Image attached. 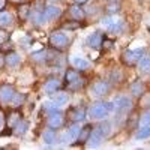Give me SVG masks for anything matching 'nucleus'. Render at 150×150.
Here are the masks:
<instances>
[{"mask_svg": "<svg viewBox=\"0 0 150 150\" xmlns=\"http://www.w3.org/2000/svg\"><path fill=\"white\" fill-rule=\"evenodd\" d=\"M111 111H114V104L112 102H98V104H93L90 107L89 116L92 119L101 120V119H105Z\"/></svg>", "mask_w": 150, "mask_h": 150, "instance_id": "obj_1", "label": "nucleus"}, {"mask_svg": "<svg viewBox=\"0 0 150 150\" xmlns=\"http://www.w3.org/2000/svg\"><path fill=\"white\" fill-rule=\"evenodd\" d=\"M50 45H51V48L57 50V51H63V50H66L69 47V38L65 32L62 30H54L51 32V35H50V39H48Z\"/></svg>", "mask_w": 150, "mask_h": 150, "instance_id": "obj_2", "label": "nucleus"}, {"mask_svg": "<svg viewBox=\"0 0 150 150\" xmlns=\"http://www.w3.org/2000/svg\"><path fill=\"white\" fill-rule=\"evenodd\" d=\"M102 24L108 30V33L112 35V36H117V35H120L123 32V21L120 18L114 17V15H108L107 18H104Z\"/></svg>", "mask_w": 150, "mask_h": 150, "instance_id": "obj_3", "label": "nucleus"}, {"mask_svg": "<svg viewBox=\"0 0 150 150\" xmlns=\"http://www.w3.org/2000/svg\"><path fill=\"white\" fill-rule=\"evenodd\" d=\"M144 51L141 48L138 50H126V51H123L122 54V62L126 66H135L137 63H138V60L143 57Z\"/></svg>", "mask_w": 150, "mask_h": 150, "instance_id": "obj_4", "label": "nucleus"}, {"mask_svg": "<svg viewBox=\"0 0 150 150\" xmlns=\"http://www.w3.org/2000/svg\"><path fill=\"white\" fill-rule=\"evenodd\" d=\"M15 89L9 84H3L0 86V105H9L12 102V99L15 96Z\"/></svg>", "mask_w": 150, "mask_h": 150, "instance_id": "obj_5", "label": "nucleus"}, {"mask_svg": "<svg viewBox=\"0 0 150 150\" xmlns=\"http://www.w3.org/2000/svg\"><path fill=\"white\" fill-rule=\"evenodd\" d=\"M47 123H48V126L51 128V129H60V128H63V125H65V116H63V112H60L59 110L50 112V116L47 119Z\"/></svg>", "mask_w": 150, "mask_h": 150, "instance_id": "obj_6", "label": "nucleus"}, {"mask_svg": "<svg viewBox=\"0 0 150 150\" xmlns=\"http://www.w3.org/2000/svg\"><path fill=\"white\" fill-rule=\"evenodd\" d=\"M110 92V84L104 80L101 81H96L90 86V95L92 96H98V98H101V96H105L107 93Z\"/></svg>", "mask_w": 150, "mask_h": 150, "instance_id": "obj_7", "label": "nucleus"}, {"mask_svg": "<svg viewBox=\"0 0 150 150\" xmlns=\"http://www.w3.org/2000/svg\"><path fill=\"white\" fill-rule=\"evenodd\" d=\"M62 15V9L51 5V6H45L44 12H42V17H44V21H54L57 20L59 17Z\"/></svg>", "mask_w": 150, "mask_h": 150, "instance_id": "obj_8", "label": "nucleus"}, {"mask_svg": "<svg viewBox=\"0 0 150 150\" xmlns=\"http://www.w3.org/2000/svg\"><path fill=\"white\" fill-rule=\"evenodd\" d=\"M68 119L74 123H78L86 119V110L83 107H72L68 110Z\"/></svg>", "mask_w": 150, "mask_h": 150, "instance_id": "obj_9", "label": "nucleus"}, {"mask_svg": "<svg viewBox=\"0 0 150 150\" xmlns=\"http://www.w3.org/2000/svg\"><path fill=\"white\" fill-rule=\"evenodd\" d=\"M131 107H132V101L129 98H126V96H120V98H117L114 101V110H117V112H120V114L122 112L129 111Z\"/></svg>", "mask_w": 150, "mask_h": 150, "instance_id": "obj_10", "label": "nucleus"}, {"mask_svg": "<svg viewBox=\"0 0 150 150\" xmlns=\"http://www.w3.org/2000/svg\"><path fill=\"white\" fill-rule=\"evenodd\" d=\"M68 14H69V17H71L72 20H75V21H83V20L86 18V11L83 9L81 5H77V3L68 8Z\"/></svg>", "mask_w": 150, "mask_h": 150, "instance_id": "obj_11", "label": "nucleus"}, {"mask_svg": "<svg viewBox=\"0 0 150 150\" xmlns=\"http://www.w3.org/2000/svg\"><path fill=\"white\" fill-rule=\"evenodd\" d=\"M102 39H104V35L101 32H93V33H90L89 36H87L86 44H87V47L96 50V48H99L102 45Z\"/></svg>", "mask_w": 150, "mask_h": 150, "instance_id": "obj_12", "label": "nucleus"}, {"mask_svg": "<svg viewBox=\"0 0 150 150\" xmlns=\"http://www.w3.org/2000/svg\"><path fill=\"white\" fill-rule=\"evenodd\" d=\"M71 63H72V66L77 69V71H87V69L90 68V62L86 60L81 56H72Z\"/></svg>", "mask_w": 150, "mask_h": 150, "instance_id": "obj_13", "label": "nucleus"}, {"mask_svg": "<svg viewBox=\"0 0 150 150\" xmlns=\"http://www.w3.org/2000/svg\"><path fill=\"white\" fill-rule=\"evenodd\" d=\"M102 140H104L102 134L99 132L98 129H92V132H90V135H89V140H87L86 144L89 146V147H98V146H101Z\"/></svg>", "mask_w": 150, "mask_h": 150, "instance_id": "obj_14", "label": "nucleus"}, {"mask_svg": "<svg viewBox=\"0 0 150 150\" xmlns=\"http://www.w3.org/2000/svg\"><path fill=\"white\" fill-rule=\"evenodd\" d=\"M59 89H60V81L57 78H50L44 84V92L47 95H54Z\"/></svg>", "mask_w": 150, "mask_h": 150, "instance_id": "obj_15", "label": "nucleus"}, {"mask_svg": "<svg viewBox=\"0 0 150 150\" xmlns=\"http://www.w3.org/2000/svg\"><path fill=\"white\" fill-rule=\"evenodd\" d=\"M131 93H132V96H135V98L144 96V93H146V86H144V83H143L141 80L134 81V83L131 84Z\"/></svg>", "mask_w": 150, "mask_h": 150, "instance_id": "obj_16", "label": "nucleus"}, {"mask_svg": "<svg viewBox=\"0 0 150 150\" xmlns=\"http://www.w3.org/2000/svg\"><path fill=\"white\" fill-rule=\"evenodd\" d=\"M14 24V17L11 12L0 11V29H8Z\"/></svg>", "mask_w": 150, "mask_h": 150, "instance_id": "obj_17", "label": "nucleus"}, {"mask_svg": "<svg viewBox=\"0 0 150 150\" xmlns=\"http://www.w3.org/2000/svg\"><path fill=\"white\" fill-rule=\"evenodd\" d=\"M69 102V95L68 93H65V92H56L54 93V98H53V104L56 105V107H63V105H66Z\"/></svg>", "mask_w": 150, "mask_h": 150, "instance_id": "obj_18", "label": "nucleus"}, {"mask_svg": "<svg viewBox=\"0 0 150 150\" xmlns=\"http://www.w3.org/2000/svg\"><path fill=\"white\" fill-rule=\"evenodd\" d=\"M92 125H84V126L80 129V134H78V137H77V141H78V144H86L87 143V140H89V135H90V132H92Z\"/></svg>", "mask_w": 150, "mask_h": 150, "instance_id": "obj_19", "label": "nucleus"}, {"mask_svg": "<svg viewBox=\"0 0 150 150\" xmlns=\"http://www.w3.org/2000/svg\"><path fill=\"white\" fill-rule=\"evenodd\" d=\"M30 8H32V5H29V3H23V5L18 8V20H20L21 23H24V21L29 20L30 12H32Z\"/></svg>", "mask_w": 150, "mask_h": 150, "instance_id": "obj_20", "label": "nucleus"}, {"mask_svg": "<svg viewBox=\"0 0 150 150\" xmlns=\"http://www.w3.org/2000/svg\"><path fill=\"white\" fill-rule=\"evenodd\" d=\"M20 63V54L15 53V51H9L6 56H5V65L6 66H11L14 68Z\"/></svg>", "mask_w": 150, "mask_h": 150, "instance_id": "obj_21", "label": "nucleus"}, {"mask_svg": "<svg viewBox=\"0 0 150 150\" xmlns=\"http://www.w3.org/2000/svg\"><path fill=\"white\" fill-rule=\"evenodd\" d=\"M80 78H81V75H80V71H77V69H68L66 74H65V81H66L68 86L72 84V83H75V81L80 80Z\"/></svg>", "mask_w": 150, "mask_h": 150, "instance_id": "obj_22", "label": "nucleus"}, {"mask_svg": "<svg viewBox=\"0 0 150 150\" xmlns=\"http://www.w3.org/2000/svg\"><path fill=\"white\" fill-rule=\"evenodd\" d=\"M138 71H140V74H149V71H150V59H149V56H144L143 54V57L138 60Z\"/></svg>", "mask_w": 150, "mask_h": 150, "instance_id": "obj_23", "label": "nucleus"}, {"mask_svg": "<svg viewBox=\"0 0 150 150\" xmlns=\"http://www.w3.org/2000/svg\"><path fill=\"white\" fill-rule=\"evenodd\" d=\"M42 138H44V143L45 144H54L57 143V134H56V129H48L42 134Z\"/></svg>", "mask_w": 150, "mask_h": 150, "instance_id": "obj_24", "label": "nucleus"}, {"mask_svg": "<svg viewBox=\"0 0 150 150\" xmlns=\"http://www.w3.org/2000/svg\"><path fill=\"white\" fill-rule=\"evenodd\" d=\"M12 129H14V134H15V135L21 137V135H24V134L27 132V129H29V123H27L26 120H23V119H21V120H20Z\"/></svg>", "mask_w": 150, "mask_h": 150, "instance_id": "obj_25", "label": "nucleus"}, {"mask_svg": "<svg viewBox=\"0 0 150 150\" xmlns=\"http://www.w3.org/2000/svg\"><path fill=\"white\" fill-rule=\"evenodd\" d=\"M20 120H21V114H20V112L17 111V108H15V110L9 114V117H8V122H6V123H8V128L12 129Z\"/></svg>", "mask_w": 150, "mask_h": 150, "instance_id": "obj_26", "label": "nucleus"}, {"mask_svg": "<svg viewBox=\"0 0 150 150\" xmlns=\"http://www.w3.org/2000/svg\"><path fill=\"white\" fill-rule=\"evenodd\" d=\"M150 137V128L149 126H138L135 132V138L137 140H147Z\"/></svg>", "mask_w": 150, "mask_h": 150, "instance_id": "obj_27", "label": "nucleus"}, {"mask_svg": "<svg viewBox=\"0 0 150 150\" xmlns=\"http://www.w3.org/2000/svg\"><path fill=\"white\" fill-rule=\"evenodd\" d=\"M80 129H81L80 125H78V123H74L72 126L66 131V132H68V137H69V140H71V141H75V140H77V137H78V134H80Z\"/></svg>", "mask_w": 150, "mask_h": 150, "instance_id": "obj_28", "label": "nucleus"}, {"mask_svg": "<svg viewBox=\"0 0 150 150\" xmlns=\"http://www.w3.org/2000/svg\"><path fill=\"white\" fill-rule=\"evenodd\" d=\"M24 99H26V95L24 93H15V96H14V99H12V102H11V107L12 108H20L21 105H23V102H24Z\"/></svg>", "mask_w": 150, "mask_h": 150, "instance_id": "obj_29", "label": "nucleus"}, {"mask_svg": "<svg viewBox=\"0 0 150 150\" xmlns=\"http://www.w3.org/2000/svg\"><path fill=\"white\" fill-rule=\"evenodd\" d=\"M32 60L36 63H41V62H47V50H41V51H36L32 56Z\"/></svg>", "mask_w": 150, "mask_h": 150, "instance_id": "obj_30", "label": "nucleus"}, {"mask_svg": "<svg viewBox=\"0 0 150 150\" xmlns=\"http://www.w3.org/2000/svg\"><path fill=\"white\" fill-rule=\"evenodd\" d=\"M99 132L102 134V137L105 138V137H108L110 135V132H111V125H110V122H102L101 125H99V126L96 128Z\"/></svg>", "mask_w": 150, "mask_h": 150, "instance_id": "obj_31", "label": "nucleus"}, {"mask_svg": "<svg viewBox=\"0 0 150 150\" xmlns=\"http://www.w3.org/2000/svg\"><path fill=\"white\" fill-rule=\"evenodd\" d=\"M80 27H81V23H80V21H75V20L62 24V29H63V30H77V29H80Z\"/></svg>", "mask_w": 150, "mask_h": 150, "instance_id": "obj_32", "label": "nucleus"}, {"mask_svg": "<svg viewBox=\"0 0 150 150\" xmlns=\"http://www.w3.org/2000/svg\"><path fill=\"white\" fill-rule=\"evenodd\" d=\"M45 6H47V0H35L33 2V5H32V11H35V12H44V9H45Z\"/></svg>", "mask_w": 150, "mask_h": 150, "instance_id": "obj_33", "label": "nucleus"}, {"mask_svg": "<svg viewBox=\"0 0 150 150\" xmlns=\"http://www.w3.org/2000/svg\"><path fill=\"white\" fill-rule=\"evenodd\" d=\"M119 9H120V6H119V3H117V2H112V3H110V5L107 6V11H108V14H110V15L117 14Z\"/></svg>", "mask_w": 150, "mask_h": 150, "instance_id": "obj_34", "label": "nucleus"}, {"mask_svg": "<svg viewBox=\"0 0 150 150\" xmlns=\"http://www.w3.org/2000/svg\"><path fill=\"white\" fill-rule=\"evenodd\" d=\"M149 122H150V117H149V111L146 110V112L140 117L138 120V126H149Z\"/></svg>", "mask_w": 150, "mask_h": 150, "instance_id": "obj_35", "label": "nucleus"}, {"mask_svg": "<svg viewBox=\"0 0 150 150\" xmlns=\"http://www.w3.org/2000/svg\"><path fill=\"white\" fill-rule=\"evenodd\" d=\"M2 51H12V44L9 41H5L3 44H0V53Z\"/></svg>", "mask_w": 150, "mask_h": 150, "instance_id": "obj_36", "label": "nucleus"}, {"mask_svg": "<svg viewBox=\"0 0 150 150\" xmlns=\"http://www.w3.org/2000/svg\"><path fill=\"white\" fill-rule=\"evenodd\" d=\"M9 39V35L6 33V32H3V30H0V44H3L5 41H8Z\"/></svg>", "mask_w": 150, "mask_h": 150, "instance_id": "obj_37", "label": "nucleus"}, {"mask_svg": "<svg viewBox=\"0 0 150 150\" xmlns=\"http://www.w3.org/2000/svg\"><path fill=\"white\" fill-rule=\"evenodd\" d=\"M112 44H114V42H112V41H108V39H105V38L102 39V47H104V48H107V50H110V48L112 47Z\"/></svg>", "mask_w": 150, "mask_h": 150, "instance_id": "obj_38", "label": "nucleus"}, {"mask_svg": "<svg viewBox=\"0 0 150 150\" xmlns=\"http://www.w3.org/2000/svg\"><path fill=\"white\" fill-rule=\"evenodd\" d=\"M3 66H5V56L0 53V69H2Z\"/></svg>", "mask_w": 150, "mask_h": 150, "instance_id": "obj_39", "label": "nucleus"}, {"mask_svg": "<svg viewBox=\"0 0 150 150\" xmlns=\"http://www.w3.org/2000/svg\"><path fill=\"white\" fill-rule=\"evenodd\" d=\"M6 3H8V0H0V11H3L6 8Z\"/></svg>", "mask_w": 150, "mask_h": 150, "instance_id": "obj_40", "label": "nucleus"}, {"mask_svg": "<svg viewBox=\"0 0 150 150\" xmlns=\"http://www.w3.org/2000/svg\"><path fill=\"white\" fill-rule=\"evenodd\" d=\"M74 2L77 3V5H84V3H87V2H89V0H74Z\"/></svg>", "mask_w": 150, "mask_h": 150, "instance_id": "obj_41", "label": "nucleus"}, {"mask_svg": "<svg viewBox=\"0 0 150 150\" xmlns=\"http://www.w3.org/2000/svg\"><path fill=\"white\" fill-rule=\"evenodd\" d=\"M2 126H3V116L0 114V128H2Z\"/></svg>", "mask_w": 150, "mask_h": 150, "instance_id": "obj_42", "label": "nucleus"}, {"mask_svg": "<svg viewBox=\"0 0 150 150\" xmlns=\"http://www.w3.org/2000/svg\"><path fill=\"white\" fill-rule=\"evenodd\" d=\"M11 2H14V3H21V2H24V0H11Z\"/></svg>", "mask_w": 150, "mask_h": 150, "instance_id": "obj_43", "label": "nucleus"}, {"mask_svg": "<svg viewBox=\"0 0 150 150\" xmlns=\"http://www.w3.org/2000/svg\"><path fill=\"white\" fill-rule=\"evenodd\" d=\"M51 2H59V0H51Z\"/></svg>", "mask_w": 150, "mask_h": 150, "instance_id": "obj_44", "label": "nucleus"}]
</instances>
